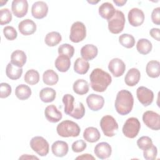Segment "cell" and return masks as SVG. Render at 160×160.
<instances>
[{
    "label": "cell",
    "mask_w": 160,
    "mask_h": 160,
    "mask_svg": "<svg viewBox=\"0 0 160 160\" xmlns=\"http://www.w3.org/2000/svg\"><path fill=\"white\" fill-rule=\"evenodd\" d=\"M15 94L20 100H26L31 95V88L25 84H20L16 88Z\"/></svg>",
    "instance_id": "d6a6232c"
},
{
    "label": "cell",
    "mask_w": 160,
    "mask_h": 160,
    "mask_svg": "<svg viewBox=\"0 0 160 160\" xmlns=\"http://www.w3.org/2000/svg\"><path fill=\"white\" fill-rule=\"evenodd\" d=\"M137 145L139 149L146 150L152 145V141L148 136H142L138 139Z\"/></svg>",
    "instance_id": "ab89813d"
},
{
    "label": "cell",
    "mask_w": 160,
    "mask_h": 160,
    "mask_svg": "<svg viewBox=\"0 0 160 160\" xmlns=\"http://www.w3.org/2000/svg\"><path fill=\"white\" fill-rule=\"evenodd\" d=\"M24 81L30 85L36 84L39 81V74L34 69L28 70L24 77Z\"/></svg>",
    "instance_id": "d590c367"
},
{
    "label": "cell",
    "mask_w": 160,
    "mask_h": 160,
    "mask_svg": "<svg viewBox=\"0 0 160 160\" xmlns=\"http://www.w3.org/2000/svg\"><path fill=\"white\" fill-rule=\"evenodd\" d=\"M141 128L139 121L136 118H128L122 127L124 135L128 138H134L138 134Z\"/></svg>",
    "instance_id": "8992f818"
},
{
    "label": "cell",
    "mask_w": 160,
    "mask_h": 160,
    "mask_svg": "<svg viewBox=\"0 0 160 160\" xmlns=\"http://www.w3.org/2000/svg\"><path fill=\"white\" fill-rule=\"evenodd\" d=\"M142 121L145 125L152 130L160 129V117L159 114L152 111H147L142 115Z\"/></svg>",
    "instance_id": "9c48e42d"
},
{
    "label": "cell",
    "mask_w": 160,
    "mask_h": 160,
    "mask_svg": "<svg viewBox=\"0 0 160 160\" xmlns=\"http://www.w3.org/2000/svg\"><path fill=\"white\" fill-rule=\"evenodd\" d=\"M56 131L58 135L63 138L77 137L80 134L81 129L75 122L65 120L57 126Z\"/></svg>",
    "instance_id": "3957f363"
},
{
    "label": "cell",
    "mask_w": 160,
    "mask_h": 160,
    "mask_svg": "<svg viewBox=\"0 0 160 160\" xmlns=\"http://www.w3.org/2000/svg\"><path fill=\"white\" fill-rule=\"evenodd\" d=\"M89 68V64L88 61L81 58H78L74 62V71L79 74H85Z\"/></svg>",
    "instance_id": "f546056e"
},
{
    "label": "cell",
    "mask_w": 160,
    "mask_h": 160,
    "mask_svg": "<svg viewBox=\"0 0 160 160\" xmlns=\"http://www.w3.org/2000/svg\"><path fill=\"white\" fill-rule=\"evenodd\" d=\"M42 80L44 84L49 86L55 85L59 80L58 74L52 69H48L44 72Z\"/></svg>",
    "instance_id": "1f68e13d"
},
{
    "label": "cell",
    "mask_w": 160,
    "mask_h": 160,
    "mask_svg": "<svg viewBox=\"0 0 160 160\" xmlns=\"http://www.w3.org/2000/svg\"><path fill=\"white\" fill-rule=\"evenodd\" d=\"M27 59L25 52L21 50H16L11 55V62L16 66L22 68Z\"/></svg>",
    "instance_id": "603a6c76"
},
{
    "label": "cell",
    "mask_w": 160,
    "mask_h": 160,
    "mask_svg": "<svg viewBox=\"0 0 160 160\" xmlns=\"http://www.w3.org/2000/svg\"><path fill=\"white\" fill-rule=\"evenodd\" d=\"M48 6L44 1L35 2L31 8V14L36 19H42L47 16Z\"/></svg>",
    "instance_id": "5bb4252c"
},
{
    "label": "cell",
    "mask_w": 160,
    "mask_h": 160,
    "mask_svg": "<svg viewBox=\"0 0 160 160\" xmlns=\"http://www.w3.org/2000/svg\"><path fill=\"white\" fill-rule=\"evenodd\" d=\"M91 88L97 92H104L111 83L112 78L109 73L100 68L94 69L89 76Z\"/></svg>",
    "instance_id": "6da1fadb"
},
{
    "label": "cell",
    "mask_w": 160,
    "mask_h": 160,
    "mask_svg": "<svg viewBox=\"0 0 160 160\" xmlns=\"http://www.w3.org/2000/svg\"><path fill=\"white\" fill-rule=\"evenodd\" d=\"M12 20V14L8 8L1 9L0 10V24L4 25L9 23Z\"/></svg>",
    "instance_id": "f35d334b"
},
{
    "label": "cell",
    "mask_w": 160,
    "mask_h": 160,
    "mask_svg": "<svg viewBox=\"0 0 160 160\" xmlns=\"http://www.w3.org/2000/svg\"><path fill=\"white\" fill-rule=\"evenodd\" d=\"M6 76L12 80H17L21 76L22 74V68L14 66L11 62L8 64L6 68Z\"/></svg>",
    "instance_id": "4316f807"
},
{
    "label": "cell",
    "mask_w": 160,
    "mask_h": 160,
    "mask_svg": "<svg viewBox=\"0 0 160 160\" xmlns=\"http://www.w3.org/2000/svg\"><path fill=\"white\" fill-rule=\"evenodd\" d=\"M62 40V37L60 33L56 31H52L48 33L45 37V43L48 46H55L58 45Z\"/></svg>",
    "instance_id": "e575fe53"
},
{
    "label": "cell",
    "mask_w": 160,
    "mask_h": 160,
    "mask_svg": "<svg viewBox=\"0 0 160 160\" xmlns=\"http://www.w3.org/2000/svg\"><path fill=\"white\" fill-rule=\"evenodd\" d=\"M83 138L88 142H95L100 139L101 134L96 128L88 127L83 132Z\"/></svg>",
    "instance_id": "cb8c5ba5"
},
{
    "label": "cell",
    "mask_w": 160,
    "mask_h": 160,
    "mask_svg": "<svg viewBox=\"0 0 160 160\" xmlns=\"http://www.w3.org/2000/svg\"><path fill=\"white\" fill-rule=\"evenodd\" d=\"M116 9L113 5L108 2L102 3L99 8V15L108 21L110 19L114 14Z\"/></svg>",
    "instance_id": "7402d4cb"
},
{
    "label": "cell",
    "mask_w": 160,
    "mask_h": 160,
    "mask_svg": "<svg viewBox=\"0 0 160 160\" xmlns=\"http://www.w3.org/2000/svg\"><path fill=\"white\" fill-rule=\"evenodd\" d=\"M158 154L157 148L153 144L148 149L143 150V156L146 160H154L156 158Z\"/></svg>",
    "instance_id": "60d3db41"
},
{
    "label": "cell",
    "mask_w": 160,
    "mask_h": 160,
    "mask_svg": "<svg viewBox=\"0 0 160 160\" xmlns=\"http://www.w3.org/2000/svg\"><path fill=\"white\" fill-rule=\"evenodd\" d=\"M86 36V28L84 23L80 21L74 22L71 28L69 39L72 42L78 43L82 41Z\"/></svg>",
    "instance_id": "ba28073f"
},
{
    "label": "cell",
    "mask_w": 160,
    "mask_h": 160,
    "mask_svg": "<svg viewBox=\"0 0 160 160\" xmlns=\"http://www.w3.org/2000/svg\"><path fill=\"white\" fill-rule=\"evenodd\" d=\"M85 114V108L84 107V105L82 102H78V104L72 112V113L71 114L70 116L72 117L73 118H75L76 119H81Z\"/></svg>",
    "instance_id": "b9f144b4"
},
{
    "label": "cell",
    "mask_w": 160,
    "mask_h": 160,
    "mask_svg": "<svg viewBox=\"0 0 160 160\" xmlns=\"http://www.w3.org/2000/svg\"><path fill=\"white\" fill-rule=\"evenodd\" d=\"M108 22L109 31L112 34H119L123 30L125 25L124 14L122 11L116 10L114 16Z\"/></svg>",
    "instance_id": "277c9868"
},
{
    "label": "cell",
    "mask_w": 160,
    "mask_h": 160,
    "mask_svg": "<svg viewBox=\"0 0 160 160\" xmlns=\"http://www.w3.org/2000/svg\"><path fill=\"white\" fill-rule=\"evenodd\" d=\"M11 87L8 83L1 82L0 84V98H6L11 94Z\"/></svg>",
    "instance_id": "ee69618b"
},
{
    "label": "cell",
    "mask_w": 160,
    "mask_h": 160,
    "mask_svg": "<svg viewBox=\"0 0 160 160\" xmlns=\"http://www.w3.org/2000/svg\"><path fill=\"white\" fill-rule=\"evenodd\" d=\"M141 78L140 71L137 68H131L130 69L124 78L125 83L129 86H134L136 85Z\"/></svg>",
    "instance_id": "ffe728a7"
},
{
    "label": "cell",
    "mask_w": 160,
    "mask_h": 160,
    "mask_svg": "<svg viewBox=\"0 0 160 160\" xmlns=\"http://www.w3.org/2000/svg\"><path fill=\"white\" fill-rule=\"evenodd\" d=\"M76 159H87V160H91V159H95V158L93 157L91 154H84L81 156H79L77 158H76Z\"/></svg>",
    "instance_id": "c3c4849f"
},
{
    "label": "cell",
    "mask_w": 160,
    "mask_h": 160,
    "mask_svg": "<svg viewBox=\"0 0 160 160\" xmlns=\"http://www.w3.org/2000/svg\"><path fill=\"white\" fill-rule=\"evenodd\" d=\"M100 126L104 134L108 137L114 136L118 129V124L115 119L110 115L104 116L101 118Z\"/></svg>",
    "instance_id": "5b68a950"
},
{
    "label": "cell",
    "mask_w": 160,
    "mask_h": 160,
    "mask_svg": "<svg viewBox=\"0 0 160 160\" xmlns=\"http://www.w3.org/2000/svg\"><path fill=\"white\" fill-rule=\"evenodd\" d=\"M51 150L54 156L61 158L66 156L68 152V144L65 141H56L52 144Z\"/></svg>",
    "instance_id": "d6986e66"
},
{
    "label": "cell",
    "mask_w": 160,
    "mask_h": 160,
    "mask_svg": "<svg viewBox=\"0 0 160 160\" xmlns=\"http://www.w3.org/2000/svg\"><path fill=\"white\" fill-rule=\"evenodd\" d=\"M113 2L118 6H124L126 3L127 1L126 0H120V1L119 0H114Z\"/></svg>",
    "instance_id": "f907efd6"
},
{
    "label": "cell",
    "mask_w": 160,
    "mask_h": 160,
    "mask_svg": "<svg viewBox=\"0 0 160 160\" xmlns=\"http://www.w3.org/2000/svg\"><path fill=\"white\" fill-rule=\"evenodd\" d=\"M44 114L47 120L52 123L58 122L62 119V113L53 104L48 106L45 108Z\"/></svg>",
    "instance_id": "ac0fdd59"
},
{
    "label": "cell",
    "mask_w": 160,
    "mask_h": 160,
    "mask_svg": "<svg viewBox=\"0 0 160 160\" xmlns=\"http://www.w3.org/2000/svg\"><path fill=\"white\" fill-rule=\"evenodd\" d=\"M18 29L22 35H31L34 33L36 30V24L32 20L26 19L19 23Z\"/></svg>",
    "instance_id": "e0dca14e"
},
{
    "label": "cell",
    "mask_w": 160,
    "mask_h": 160,
    "mask_svg": "<svg viewBox=\"0 0 160 160\" xmlns=\"http://www.w3.org/2000/svg\"><path fill=\"white\" fill-rule=\"evenodd\" d=\"M56 91L51 88H44L42 89L39 92V98L41 100L46 103L52 102L56 98Z\"/></svg>",
    "instance_id": "4dcf8cb0"
},
{
    "label": "cell",
    "mask_w": 160,
    "mask_h": 160,
    "mask_svg": "<svg viewBox=\"0 0 160 160\" xmlns=\"http://www.w3.org/2000/svg\"><path fill=\"white\" fill-rule=\"evenodd\" d=\"M30 146L34 151L41 156H46L49 152V143L41 136L33 137L30 141Z\"/></svg>",
    "instance_id": "52a82bcc"
},
{
    "label": "cell",
    "mask_w": 160,
    "mask_h": 160,
    "mask_svg": "<svg viewBox=\"0 0 160 160\" xmlns=\"http://www.w3.org/2000/svg\"><path fill=\"white\" fill-rule=\"evenodd\" d=\"M86 102L91 110L97 111L102 108L104 104V99L102 96L91 94L87 97Z\"/></svg>",
    "instance_id": "9a60e30c"
},
{
    "label": "cell",
    "mask_w": 160,
    "mask_h": 160,
    "mask_svg": "<svg viewBox=\"0 0 160 160\" xmlns=\"http://www.w3.org/2000/svg\"><path fill=\"white\" fill-rule=\"evenodd\" d=\"M87 144L84 141L80 139L76 141L72 144V150L75 152H80L86 148Z\"/></svg>",
    "instance_id": "f6af8a7d"
},
{
    "label": "cell",
    "mask_w": 160,
    "mask_h": 160,
    "mask_svg": "<svg viewBox=\"0 0 160 160\" xmlns=\"http://www.w3.org/2000/svg\"><path fill=\"white\" fill-rule=\"evenodd\" d=\"M58 51L59 55H64L69 57V58H71L74 53V47L67 43L60 45Z\"/></svg>",
    "instance_id": "74e56055"
},
{
    "label": "cell",
    "mask_w": 160,
    "mask_h": 160,
    "mask_svg": "<svg viewBox=\"0 0 160 160\" xmlns=\"http://www.w3.org/2000/svg\"><path fill=\"white\" fill-rule=\"evenodd\" d=\"M128 17L129 24L134 27L141 26L144 21V14L143 11L137 8L131 9L128 12Z\"/></svg>",
    "instance_id": "8fae6325"
},
{
    "label": "cell",
    "mask_w": 160,
    "mask_h": 160,
    "mask_svg": "<svg viewBox=\"0 0 160 160\" xmlns=\"http://www.w3.org/2000/svg\"><path fill=\"white\" fill-rule=\"evenodd\" d=\"M119 43L126 48H132L135 45L134 38L129 34H122L119 37Z\"/></svg>",
    "instance_id": "8d00e7d4"
},
{
    "label": "cell",
    "mask_w": 160,
    "mask_h": 160,
    "mask_svg": "<svg viewBox=\"0 0 160 160\" xmlns=\"http://www.w3.org/2000/svg\"><path fill=\"white\" fill-rule=\"evenodd\" d=\"M99 1H96V2H91V1H88V2H89V3H91V4H96V3H98Z\"/></svg>",
    "instance_id": "816d5d0a"
},
{
    "label": "cell",
    "mask_w": 160,
    "mask_h": 160,
    "mask_svg": "<svg viewBox=\"0 0 160 160\" xmlns=\"http://www.w3.org/2000/svg\"><path fill=\"white\" fill-rule=\"evenodd\" d=\"M62 100L64 105V112L67 115L71 116L78 104L77 103L74 108V98L71 94H66L63 96Z\"/></svg>",
    "instance_id": "f1b7e54d"
},
{
    "label": "cell",
    "mask_w": 160,
    "mask_h": 160,
    "mask_svg": "<svg viewBox=\"0 0 160 160\" xmlns=\"http://www.w3.org/2000/svg\"><path fill=\"white\" fill-rule=\"evenodd\" d=\"M108 69L114 77L118 78L124 74L126 69V65L121 59L114 58L109 61Z\"/></svg>",
    "instance_id": "7c38bea8"
},
{
    "label": "cell",
    "mask_w": 160,
    "mask_h": 160,
    "mask_svg": "<svg viewBox=\"0 0 160 160\" xmlns=\"http://www.w3.org/2000/svg\"><path fill=\"white\" fill-rule=\"evenodd\" d=\"M98 53L97 47L93 44H86L82 47L81 55L82 58L86 61H90L96 57Z\"/></svg>",
    "instance_id": "44dd1931"
},
{
    "label": "cell",
    "mask_w": 160,
    "mask_h": 160,
    "mask_svg": "<svg viewBox=\"0 0 160 160\" xmlns=\"http://www.w3.org/2000/svg\"><path fill=\"white\" fill-rule=\"evenodd\" d=\"M55 67L62 72L68 71L71 66L70 58L64 55H59L55 60Z\"/></svg>",
    "instance_id": "d4e9b609"
},
{
    "label": "cell",
    "mask_w": 160,
    "mask_h": 160,
    "mask_svg": "<svg viewBox=\"0 0 160 160\" xmlns=\"http://www.w3.org/2000/svg\"><path fill=\"white\" fill-rule=\"evenodd\" d=\"M151 19L154 24H160V8L158 7L153 9L151 13Z\"/></svg>",
    "instance_id": "bcb514c9"
},
{
    "label": "cell",
    "mask_w": 160,
    "mask_h": 160,
    "mask_svg": "<svg viewBox=\"0 0 160 160\" xmlns=\"http://www.w3.org/2000/svg\"><path fill=\"white\" fill-rule=\"evenodd\" d=\"M12 12L17 18H22L28 12V3L26 0H14L11 5Z\"/></svg>",
    "instance_id": "4fadbf2b"
},
{
    "label": "cell",
    "mask_w": 160,
    "mask_h": 160,
    "mask_svg": "<svg viewBox=\"0 0 160 160\" xmlns=\"http://www.w3.org/2000/svg\"><path fill=\"white\" fill-rule=\"evenodd\" d=\"M72 88L74 92L77 94L83 95L89 91V87L88 82L86 80L83 79H79L74 82Z\"/></svg>",
    "instance_id": "83f0119b"
},
{
    "label": "cell",
    "mask_w": 160,
    "mask_h": 160,
    "mask_svg": "<svg viewBox=\"0 0 160 160\" xmlns=\"http://www.w3.org/2000/svg\"><path fill=\"white\" fill-rule=\"evenodd\" d=\"M149 34L152 38H153L158 41H160L159 29V28H152L149 31Z\"/></svg>",
    "instance_id": "7dc6e473"
},
{
    "label": "cell",
    "mask_w": 160,
    "mask_h": 160,
    "mask_svg": "<svg viewBox=\"0 0 160 160\" xmlns=\"http://www.w3.org/2000/svg\"><path fill=\"white\" fill-rule=\"evenodd\" d=\"M134 98L132 93L126 89L119 91L115 100V108L120 115L129 114L133 107Z\"/></svg>",
    "instance_id": "7a4b0ae2"
},
{
    "label": "cell",
    "mask_w": 160,
    "mask_h": 160,
    "mask_svg": "<svg viewBox=\"0 0 160 160\" xmlns=\"http://www.w3.org/2000/svg\"><path fill=\"white\" fill-rule=\"evenodd\" d=\"M39 159V158L33 155H28V154H23L22 156L19 158V159Z\"/></svg>",
    "instance_id": "681fc988"
},
{
    "label": "cell",
    "mask_w": 160,
    "mask_h": 160,
    "mask_svg": "<svg viewBox=\"0 0 160 160\" xmlns=\"http://www.w3.org/2000/svg\"><path fill=\"white\" fill-rule=\"evenodd\" d=\"M94 152L98 158L104 159L110 157L112 152V148L108 142H101L95 146Z\"/></svg>",
    "instance_id": "2e32d148"
},
{
    "label": "cell",
    "mask_w": 160,
    "mask_h": 160,
    "mask_svg": "<svg viewBox=\"0 0 160 160\" xmlns=\"http://www.w3.org/2000/svg\"><path fill=\"white\" fill-rule=\"evenodd\" d=\"M3 34L4 37L10 41H12L17 38L18 33L16 30L12 27L10 26H5L3 29Z\"/></svg>",
    "instance_id": "7bdbcfd3"
},
{
    "label": "cell",
    "mask_w": 160,
    "mask_h": 160,
    "mask_svg": "<svg viewBox=\"0 0 160 160\" xmlns=\"http://www.w3.org/2000/svg\"><path fill=\"white\" fill-rule=\"evenodd\" d=\"M136 94L139 101L144 106L150 105L153 101V92L144 86L139 87L137 89Z\"/></svg>",
    "instance_id": "30bf717a"
},
{
    "label": "cell",
    "mask_w": 160,
    "mask_h": 160,
    "mask_svg": "<svg viewBox=\"0 0 160 160\" xmlns=\"http://www.w3.org/2000/svg\"><path fill=\"white\" fill-rule=\"evenodd\" d=\"M160 63L158 61L152 60L148 62L146 67V71L148 76L152 78H156L160 74Z\"/></svg>",
    "instance_id": "484cf974"
},
{
    "label": "cell",
    "mask_w": 160,
    "mask_h": 160,
    "mask_svg": "<svg viewBox=\"0 0 160 160\" xmlns=\"http://www.w3.org/2000/svg\"><path fill=\"white\" fill-rule=\"evenodd\" d=\"M152 44L147 39L142 38L139 39L136 44V49L141 54H148L152 50Z\"/></svg>",
    "instance_id": "836d02e7"
}]
</instances>
